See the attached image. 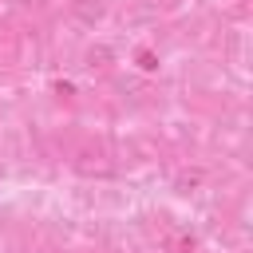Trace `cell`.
Masks as SVG:
<instances>
[{"label":"cell","mask_w":253,"mask_h":253,"mask_svg":"<svg viewBox=\"0 0 253 253\" xmlns=\"http://www.w3.org/2000/svg\"><path fill=\"white\" fill-rule=\"evenodd\" d=\"M138 67H142V71H154L158 63H154V55H150V51H138Z\"/></svg>","instance_id":"obj_1"}]
</instances>
